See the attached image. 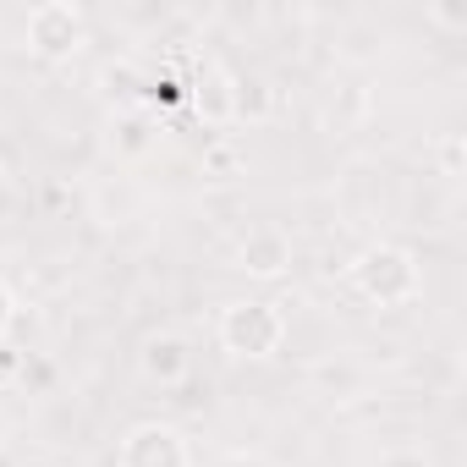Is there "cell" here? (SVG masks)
Returning a JSON list of instances; mask_svg holds the SVG:
<instances>
[{
	"mask_svg": "<svg viewBox=\"0 0 467 467\" xmlns=\"http://www.w3.org/2000/svg\"><path fill=\"white\" fill-rule=\"evenodd\" d=\"M225 336H231V347H248V352H270L275 341H281V325L254 303V308H237L225 319Z\"/></svg>",
	"mask_w": 467,
	"mask_h": 467,
	"instance_id": "obj_1",
	"label": "cell"
},
{
	"mask_svg": "<svg viewBox=\"0 0 467 467\" xmlns=\"http://www.w3.org/2000/svg\"><path fill=\"white\" fill-rule=\"evenodd\" d=\"M248 259V270H259V275H275L281 270V243H259L254 254H243Z\"/></svg>",
	"mask_w": 467,
	"mask_h": 467,
	"instance_id": "obj_2",
	"label": "cell"
}]
</instances>
